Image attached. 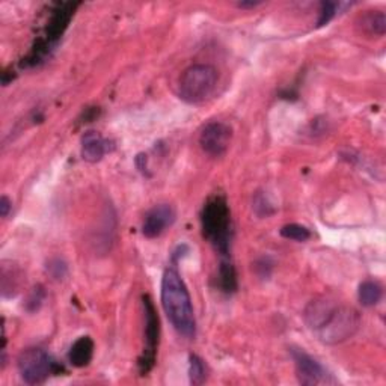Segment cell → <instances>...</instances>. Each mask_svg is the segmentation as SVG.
<instances>
[{"instance_id":"cell-1","label":"cell","mask_w":386,"mask_h":386,"mask_svg":"<svg viewBox=\"0 0 386 386\" xmlns=\"http://www.w3.org/2000/svg\"><path fill=\"white\" fill-rule=\"evenodd\" d=\"M308 329L323 344L335 346L352 338L360 326L359 312L332 297L312 299L304 311Z\"/></svg>"},{"instance_id":"cell-2","label":"cell","mask_w":386,"mask_h":386,"mask_svg":"<svg viewBox=\"0 0 386 386\" xmlns=\"http://www.w3.org/2000/svg\"><path fill=\"white\" fill-rule=\"evenodd\" d=\"M162 305L166 317L175 331L187 340L197 335V319L186 284L174 269H167L162 277Z\"/></svg>"},{"instance_id":"cell-3","label":"cell","mask_w":386,"mask_h":386,"mask_svg":"<svg viewBox=\"0 0 386 386\" xmlns=\"http://www.w3.org/2000/svg\"><path fill=\"white\" fill-rule=\"evenodd\" d=\"M204 237L210 240L214 249L224 258L229 255L231 248V213H229L228 202L224 197L216 195L205 202L201 214Z\"/></svg>"},{"instance_id":"cell-4","label":"cell","mask_w":386,"mask_h":386,"mask_svg":"<svg viewBox=\"0 0 386 386\" xmlns=\"http://www.w3.org/2000/svg\"><path fill=\"white\" fill-rule=\"evenodd\" d=\"M219 72L210 64H197L186 68L178 80L180 99L189 104H199L209 100L214 92Z\"/></svg>"},{"instance_id":"cell-5","label":"cell","mask_w":386,"mask_h":386,"mask_svg":"<svg viewBox=\"0 0 386 386\" xmlns=\"http://www.w3.org/2000/svg\"><path fill=\"white\" fill-rule=\"evenodd\" d=\"M17 367L20 377L28 385L43 383L48 379L50 374H55L57 371L56 362L45 350L38 347L23 350L17 359Z\"/></svg>"},{"instance_id":"cell-6","label":"cell","mask_w":386,"mask_h":386,"mask_svg":"<svg viewBox=\"0 0 386 386\" xmlns=\"http://www.w3.org/2000/svg\"><path fill=\"white\" fill-rule=\"evenodd\" d=\"M142 305L145 312V348H143V355L139 360V370L142 374H145L148 373L154 365L155 350H157V344H159L160 321L150 296L142 297Z\"/></svg>"},{"instance_id":"cell-7","label":"cell","mask_w":386,"mask_h":386,"mask_svg":"<svg viewBox=\"0 0 386 386\" xmlns=\"http://www.w3.org/2000/svg\"><path fill=\"white\" fill-rule=\"evenodd\" d=\"M233 139V128L221 121H213L205 126L199 135V145L205 154L211 157L224 155Z\"/></svg>"},{"instance_id":"cell-8","label":"cell","mask_w":386,"mask_h":386,"mask_svg":"<svg viewBox=\"0 0 386 386\" xmlns=\"http://www.w3.org/2000/svg\"><path fill=\"white\" fill-rule=\"evenodd\" d=\"M292 356L296 367V376L302 385L314 386L333 382L320 362L304 352V350L292 348Z\"/></svg>"},{"instance_id":"cell-9","label":"cell","mask_w":386,"mask_h":386,"mask_svg":"<svg viewBox=\"0 0 386 386\" xmlns=\"http://www.w3.org/2000/svg\"><path fill=\"white\" fill-rule=\"evenodd\" d=\"M175 222V210L169 204L154 205L148 213L145 214L142 224V233L147 238L160 237L166 229Z\"/></svg>"},{"instance_id":"cell-10","label":"cell","mask_w":386,"mask_h":386,"mask_svg":"<svg viewBox=\"0 0 386 386\" xmlns=\"http://www.w3.org/2000/svg\"><path fill=\"white\" fill-rule=\"evenodd\" d=\"M107 151L104 138L99 131L89 130L82 136V157L84 162L96 163L100 162Z\"/></svg>"},{"instance_id":"cell-11","label":"cell","mask_w":386,"mask_h":386,"mask_svg":"<svg viewBox=\"0 0 386 386\" xmlns=\"http://www.w3.org/2000/svg\"><path fill=\"white\" fill-rule=\"evenodd\" d=\"M359 29L368 36H383L386 32V16L380 9H370L358 18Z\"/></svg>"},{"instance_id":"cell-12","label":"cell","mask_w":386,"mask_h":386,"mask_svg":"<svg viewBox=\"0 0 386 386\" xmlns=\"http://www.w3.org/2000/svg\"><path fill=\"white\" fill-rule=\"evenodd\" d=\"M92 356H94V341L89 336H80L70 348L68 362L72 367L83 368L89 365Z\"/></svg>"},{"instance_id":"cell-13","label":"cell","mask_w":386,"mask_h":386,"mask_svg":"<svg viewBox=\"0 0 386 386\" xmlns=\"http://www.w3.org/2000/svg\"><path fill=\"white\" fill-rule=\"evenodd\" d=\"M72 12H75V6H72L71 4L60 5L55 11V14H53L50 23H48V28H47L48 41H53V40L59 38V36L64 33V31L67 29L68 23L71 20Z\"/></svg>"},{"instance_id":"cell-14","label":"cell","mask_w":386,"mask_h":386,"mask_svg":"<svg viewBox=\"0 0 386 386\" xmlns=\"http://www.w3.org/2000/svg\"><path fill=\"white\" fill-rule=\"evenodd\" d=\"M382 296H383L382 285L376 281H364L359 285L358 299L362 307H367V308L376 307L382 300Z\"/></svg>"},{"instance_id":"cell-15","label":"cell","mask_w":386,"mask_h":386,"mask_svg":"<svg viewBox=\"0 0 386 386\" xmlns=\"http://www.w3.org/2000/svg\"><path fill=\"white\" fill-rule=\"evenodd\" d=\"M219 284L225 293H234L237 290V273L229 258H224L219 268Z\"/></svg>"},{"instance_id":"cell-16","label":"cell","mask_w":386,"mask_h":386,"mask_svg":"<svg viewBox=\"0 0 386 386\" xmlns=\"http://www.w3.org/2000/svg\"><path fill=\"white\" fill-rule=\"evenodd\" d=\"M189 377L192 385H201L207 379V367L197 355L189 356Z\"/></svg>"},{"instance_id":"cell-17","label":"cell","mask_w":386,"mask_h":386,"mask_svg":"<svg viewBox=\"0 0 386 386\" xmlns=\"http://www.w3.org/2000/svg\"><path fill=\"white\" fill-rule=\"evenodd\" d=\"M281 236L288 240L294 241H307L311 237L309 229L297 224H288L281 228Z\"/></svg>"},{"instance_id":"cell-18","label":"cell","mask_w":386,"mask_h":386,"mask_svg":"<svg viewBox=\"0 0 386 386\" xmlns=\"http://www.w3.org/2000/svg\"><path fill=\"white\" fill-rule=\"evenodd\" d=\"M252 209L255 211V214L258 217H269L275 213L273 205L269 202L268 197L264 195L261 192H257L255 197H253V202H252Z\"/></svg>"},{"instance_id":"cell-19","label":"cell","mask_w":386,"mask_h":386,"mask_svg":"<svg viewBox=\"0 0 386 386\" xmlns=\"http://www.w3.org/2000/svg\"><path fill=\"white\" fill-rule=\"evenodd\" d=\"M336 4L335 2H321L320 5V18H319V28L328 24L336 12Z\"/></svg>"},{"instance_id":"cell-20","label":"cell","mask_w":386,"mask_h":386,"mask_svg":"<svg viewBox=\"0 0 386 386\" xmlns=\"http://www.w3.org/2000/svg\"><path fill=\"white\" fill-rule=\"evenodd\" d=\"M47 270L55 277V280H64V276L67 275V265L64 261H60L59 258H55L48 263Z\"/></svg>"},{"instance_id":"cell-21","label":"cell","mask_w":386,"mask_h":386,"mask_svg":"<svg viewBox=\"0 0 386 386\" xmlns=\"http://www.w3.org/2000/svg\"><path fill=\"white\" fill-rule=\"evenodd\" d=\"M44 296H45L44 290H43L41 287H35V288H33V292L29 294L26 308H28L29 311H36V309H38V308L41 307V304H43Z\"/></svg>"},{"instance_id":"cell-22","label":"cell","mask_w":386,"mask_h":386,"mask_svg":"<svg viewBox=\"0 0 386 386\" xmlns=\"http://www.w3.org/2000/svg\"><path fill=\"white\" fill-rule=\"evenodd\" d=\"M11 209H12V202H11V199L8 198V197H2V198H0V216H2V217H6L8 214H9V211H11Z\"/></svg>"},{"instance_id":"cell-23","label":"cell","mask_w":386,"mask_h":386,"mask_svg":"<svg viewBox=\"0 0 386 386\" xmlns=\"http://www.w3.org/2000/svg\"><path fill=\"white\" fill-rule=\"evenodd\" d=\"M258 5H260V2H241V4H238V8H255Z\"/></svg>"}]
</instances>
